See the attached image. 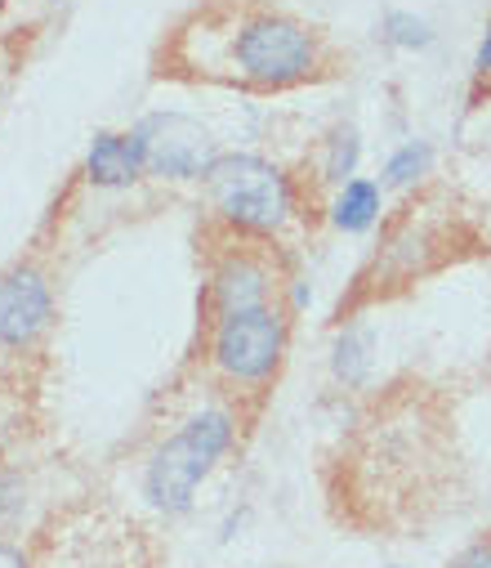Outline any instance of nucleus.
I'll use <instances>...</instances> for the list:
<instances>
[{"mask_svg":"<svg viewBox=\"0 0 491 568\" xmlns=\"http://www.w3.org/2000/svg\"><path fill=\"white\" fill-rule=\"evenodd\" d=\"M202 54H188L184 63H193L197 77L211 81H228L242 90H259V94H277V90H295L304 81H317L326 68V45L317 37V28H308L295 14L282 10H237L233 23L202 32Z\"/></svg>","mask_w":491,"mask_h":568,"instance_id":"f257e3e1","label":"nucleus"},{"mask_svg":"<svg viewBox=\"0 0 491 568\" xmlns=\"http://www.w3.org/2000/svg\"><path fill=\"white\" fill-rule=\"evenodd\" d=\"M242 439V412L228 403H211L188 412L175 430L161 439L143 470H139V497L152 515L180 519L193 510L202 484L224 466V457Z\"/></svg>","mask_w":491,"mask_h":568,"instance_id":"f03ea898","label":"nucleus"},{"mask_svg":"<svg viewBox=\"0 0 491 568\" xmlns=\"http://www.w3.org/2000/svg\"><path fill=\"white\" fill-rule=\"evenodd\" d=\"M202 184L215 220L228 233L282 242L299 220V184L264 153H219Z\"/></svg>","mask_w":491,"mask_h":568,"instance_id":"7ed1b4c3","label":"nucleus"},{"mask_svg":"<svg viewBox=\"0 0 491 568\" xmlns=\"http://www.w3.org/2000/svg\"><path fill=\"white\" fill-rule=\"evenodd\" d=\"M202 354L228 394L250 398V394L273 389L290 354V305L282 301V305H264L250 314L211 318Z\"/></svg>","mask_w":491,"mask_h":568,"instance_id":"20e7f679","label":"nucleus"},{"mask_svg":"<svg viewBox=\"0 0 491 568\" xmlns=\"http://www.w3.org/2000/svg\"><path fill=\"white\" fill-rule=\"evenodd\" d=\"M290 287V277L282 273L273 242L259 237H242L228 233V242L215 251L211 268H206V301L202 314L211 318H228V314H250L264 305H282V292Z\"/></svg>","mask_w":491,"mask_h":568,"instance_id":"39448f33","label":"nucleus"},{"mask_svg":"<svg viewBox=\"0 0 491 568\" xmlns=\"http://www.w3.org/2000/svg\"><path fill=\"white\" fill-rule=\"evenodd\" d=\"M37 568H156V546L139 528L108 519H59L32 541Z\"/></svg>","mask_w":491,"mask_h":568,"instance_id":"423d86ee","label":"nucleus"},{"mask_svg":"<svg viewBox=\"0 0 491 568\" xmlns=\"http://www.w3.org/2000/svg\"><path fill=\"white\" fill-rule=\"evenodd\" d=\"M139 144L147 158V175L152 180H171V184H188V180H206L211 166L219 162V144L215 134L184 112H147L139 125Z\"/></svg>","mask_w":491,"mask_h":568,"instance_id":"0eeeda50","label":"nucleus"},{"mask_svg":"<svg viewBox=\"0 0 491 568\" xmlns=\"http://www.w3.org/2000/svg\"><path fill=\"white\" fill-rule=\"evenodd\" d=\"M54 327V287L41 264L19 260L0 273V349L28 354Z\"/></svg>","mask_w":491,"mask_h":568,"instance_id":"6e6552de","label":"nucleus"},{"mask_svg":"<svg viewBox=\"0 0 491 568\" xmlns=\"http://www.w3.org/2000/svg\"><path fill=\"white\" fill-rule=\"evenodd\" d=\"M85 180L94 189H130L147 175V158H143V144L134 125L130 130H99L85 149Z\"/></svg>","mask_w":491,"mask_h":568,"instance_id":"1a4fd4ad","label":"nucleus"},{"mask_svg":"<svg viewBox=\"0 0 491 568\" xmlns=\"http://www.w3.org/2000/svg\"><path fill=\"white\" fill-rule=\"evenodd\" d=\"M385 220V184L371 175H354L349 184H340L326 202V224L345 237H362Z\"/></svg>","mask_w":491,"mask_h":568,"instance_id":"9d476101","label":"nucleus"},{"mask_svg":"<svg viewBox=\"0 0 491 568\" xmlns=\"http://www.w3.org/2000/svg\"><path fill=\"white\" fill-rule=\"evenodd\" d=\"M371 367H376V327L349 323L331 345V372L345 389H362L371 381Z\"/></svg>","mask_w":491,"mask_h":568,"instance_id":"9b49d317","label":"nucleus"},{"mask_svg":"<svg viewBox=\"0 0 491 568\" xmlns=\"http://www.w3.org/2000/svg\"><path fill=\"white\" fill-rule=\"evenodd\" d=\"M429 175H433V144H429V139H407V144H398L385 158L380 184H385V193H411Z\"/></svg>","mask_w":491,"mask_h":568,"instance_id":"f8f14e48","label":"nucleus"},{"mask_svg":"<svg viewBox=\"0 0 491 568\" xmlns=\"http://www.w3.org/2000/svg\"><path fill=\"white\" fill-rule=\"evenodd\" d=\"M358 166H362V134H358V125H336L331 134L321 139V158H317L321 180L340 189V184H349L358 175Z\"/></svg>","mask_w":491,"mask_h":568,"instance_id":"ddd939ff","label":"nucleus"},{"mask_svg":"<svg viewBox=\"0 0 491 568\" xmlns=\"http://www.w3.org/2000/svg\"><path fill=\"white\" fill-rule=\"evenodd\" d=\"M380 37L398 50H429L433 45V23L411 14V10H389L385 23H380Z\"/></svg>","mask_w":491,"mask_h":568,"instance_id":"4468645a","label":"nucleus"},{"mask_svg":"<svg viewBox=\"0 0 491 568\" xmlns=\"http://www.w3.org/2000/svg\"><path fill=\"white\" fill-rule=\"evenodd\" d=\"M447 568H491V532H478L473 541H464Z\"/></svg>","mask_w":491,"mask_h":568,"instance_id":"2eb2a0df","label":"nucleus"},{"mask_svg":"<svg viewBox=\"0 0 491 568\" xmlns=\"http://www.w3.org/2000/svg\"><path fill=\"white\" fill-rule=\"evenodd\" d=\"M0 568H37V559H32V546L14 541L10 532H0Z\"/></svg>","mask_w":491,"mask_h":568,"instance_id":"dca6fc26","label":"nucleus"},{"mask_svg":"<svg viewBox=\"0 0 491 568\" xmlns=\"http://www.w3.org/2000/svg\"><path fill=\"white\" fill-rule=\"evenodd\" d=\"M473 77H491V23L482 28V41H478V54H473Z\"/></svg>","mask_w":491,"mask_h":568,"instance_id":"f3484780","label":"nucleus"},{"mask_svg":"<svg viewBox=\"0 0 491 568\" xmlns=\"http://www.w3.org/2000/svg\"><path fill=\"white\" fill-rule=\"evenodd\" d=\"M389 568H407V564H389Z\"/></svg>","mask_w":491,"mask_h":568,"instance_id":"a211bd4d","label":"nucleus"}]
</instances>
